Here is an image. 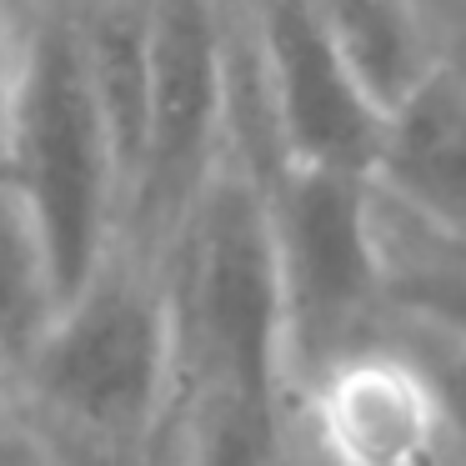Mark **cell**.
I'll return each instance as SVG.
<instances>
[{
  "mask_svg": "<svg viewBox=\"0 0 466 466\" xmlns=\"http://www.w3.org/2000/svg\"><path fill=\"white\" fill-rule=\"evenodd\" d=\"M406 341L411 346H401V356L421 376L431 411L441 421V436H456L466 446V341L431 331V326H411V321H406Z\"/></svg>",
  "mask_w": 466,
  "mask_h": 466,
  "instance_id": "cell-12",
  "label": "cell"
},
{
  "mask_svg": "<svg viewBox=\"0 0 466 466\" xmlns=\"http://www.w3.org/2000/svg\"><path fill=\"white\" fill-rule=\"evenodd\" d=\"M231 156V0H146V81L126 221L171 241Z\"/></svg>",
  "mask_w": 466,
  "mask_h": 466,
  "instance_id": "cell-5",
  "label": "cell"
},
{
  "mask_svg": "<svg viewBox=\"0 0 466 466\" xmlns=\"http://www.w3.org/2000/svg\"><path fill=\"white\" fill-rule=\"evenodd\" d=\"M0 176L31 216L61 306L116 251V221H126L121 151L71 11H41L15 31Z\"/></svg>",
  "mask_w": 466,
  "mask_h": 466,
  "instance_id": "cell-1",
  "label": "cell"
},
{
  "mask_svg": "<svg viewBox=\"0 0 466 466\" xmlns=\"http://www.w3.org/2000/svg\"><path fill=\"white\" fill-rule=\"evenodd\" d=\"M331 466H431L441 421L401 346H356L311 386Z\"/></svg>",
  "mask_w": 466,
  "mask_h": 466,
  "instance_id": "cell-7",
  "label": "cell"
},
{
  "mask_svg": "<svg viewBox=\"0 0 466 466\" xmlns=\"http://www.w3.org/2000/svg\"><path fill=\"white\" fill-rule=\"evenodd\" d=\"M61 426L96 446H141L176 391L166 281L111 251L81 291L56 306L21 371Z\"/></svg>",
  "mask_w": 466,
  "mask_h": 466,
  "instance_id": "cell-3",
  "label": "cell"
},
{
  "mask_svg": "<svg viewBox=\"0 0 466 466\" xmlns=\"http://www.w3.org/2000/svg\"><path fill=\"white\" fill-rule=\"evenodd\" d=\"M326 41L346 56L376 106H391L451 56L436 46L431 0H301Z\"/></svg>",
  "mask_w": 466,
  "mask_h": 466,
  "instance_id": "cell-8",
  "label": "cell"
},
{
  "mask_svg": "<svg viewBox=\"0 0 466 466\" xmlns=\"http://www.w3.org/2000/svg\"><path fill=\"white\" fill-rule=\"evenodd\" d=\"M366 181L386 216L466 251V71L456 61L386 106Z\"/></svg>",
  "mask_w": 466,
  "mask_h": 466,
  "instance_id": "cell-6",
  "label": "cell"
},
{
  "mask_svg": "<svg viewBox=\"0 0 466 466\" xmlns=\"http://www.w3.org/2000/svg\"><path fill=\"white\" fill-rule=\"evenodd\" d=\"M171 251L176 381L191 396L276 406L286 386V326L266 181L226 156L171 231Z\"/></svg>",
  "mask_w": 466,
  "mask_h": 466,
  "instance_id": "cell-2",
  "label": "cell"
},
{
  "mask_svg": "<svg viewBox=\"0 0 466 466\" xmlns=\"http://www.w3.org/2000/svg\"><path fill=\"white\" fill-rule=\"evenodd\" d=\"M0 466H56V456L46 451V441L31 426L15 421L11 406L0 411Z\"/></svg>",
  "mask_w": 466,
  "mask_h": 466,
  "instance_id": "cell-13",
  "label": "cell"
},
{
  "mask_svg": "<svg viewBox=\"0 0 466 466\" xmlns=\"http://www.w3.org/2000/svg\"><path fill=\"white\" fill-rule=\"evenodd\" d=\"M191 406L186 466H281L276 406L241 396H191Z\"/></svg>",
  "mask_w": 466,
  "mask_h": 466,
  "instance_id": "cell-10",
  "label": "cell"
},
{
  "mask_svg": "<svg viewBox=\"0 0 466 466\" xmlns=\"http://www.w3.org/2000/svg\"><path fill=\"white\" fill-rule=\"evenodd\" d=\"M11 381H15V376H11V366L0 361V411L11 406Z\"/></svg>",
  "mask_w": 466,
  "mask_h": 466,
  "instance_id": "cell-15",
  "label": "cell"
},
{
  "mask_svg": "<svg viewBox=\"0 0 466 466\" xmlns=\"http://www.w3.org/2000/svg\"><path fill=\"white\" fill-rule=\"evenodd\" d=\"M281 276L286 381L311 391L386 306V216L366 176L276 171L266 181Z\"/></svg>",
  "mask_w": 466,
  "mask_h": 466,
  "instance_id": "cell-4",
  "label": "cell"
},
{
  "mask_svg": "<svg viewBox=\"0 0 466 466\" xmlns=\"http://www.w3.org/2000/svg\"><path fill=\"white\" fill-rule=\"evenodd\" d=\"M11 81H15V31L0 25V131H5V111H11Z\"/></svg>",
  "mask_w": 466,
  "mask_h": 466,
  "instance_id": "cell-14",
  "label": "cell"
},
{
  "mask_svg": "<svg viewBox=\"0 0 466 466\" xmlns=\"http://www.w3.org/2000/svg\"><path fill=\"white\" fill-rule=\"evenodd\" d=\"M51 316L56 286L46 271L41 241L31 231V216L15 201L11 181L0 176V361L11 366V376L25 366Z\"/></svg>",
  "mask_w": 466,
  "mask_h": 466,
  "instance_id": "cell-9",
  "label": "cell"
},
{
  "mask_svg": "<svg viewBox=\"0 0 466 466\" xmlns=\"http://www.w3.org/2000/svg\"><path fill=\"white\" fill-rule=\"evenodd\" d=\"M386 306L401 321L431 326L466 341V261L426 256V261H396L386 246Z\"/></svg>",
  "mask_w": 466,
  "mask_h": 466,
  "instance_id": "cell-11",
  "label": "cell"
}]
</instances>
